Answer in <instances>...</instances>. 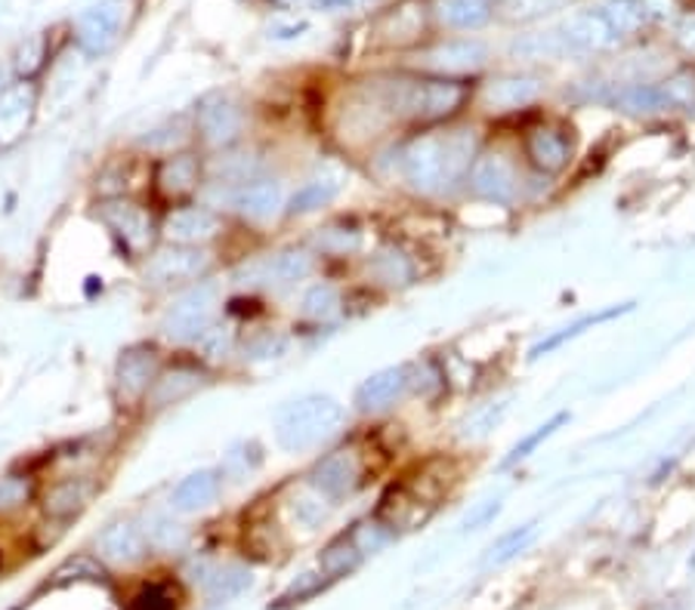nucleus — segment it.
Wrapping results in <instances>:
<instances>
[{"label": "nucleus", "instance_id": "1a4fd4ad", "mask_svg": "<svg viewBox=\"0 0 695 610\" xmlns=\"http://www.w3.org/2000/svg\"><path fill=\"white\" fill-rule=\"evenodd\" d=\"M195 127L210 149H227L244 130L242 105L229 93H208L195 108Z\"/></svg>", "mask_w": 695, "mask_h": 610}, {"label": "nucleus", "instance_id": "9d476101", "mask_svg": "<svg viewBox=\"0 0 695 610\" xmlns=\"http://www.w3.org/2000/svg\"><path fill=\"white\" fill-rule=\"evenodd\" d=\"M210 269V256L201 247H183L171 244L152 256L146 266V281L155 288H174V284H195Z\"/></svg>", "mask_w": 695, "mask_h": 610}, {"label": "nucleus", "instance_id": "a211bd4d", "mask_svg": "<svg viewBox=\"0 0 695 610\" xmlns=\"http://www.w3.org/2000/svg\"><path fill=\"white\" fill-rule=\"evenodd\" d=\"M541 96V84L525 74H501L483 86V102L491 112H520L535 105Z\"/></svg>", "mask_w": 695, "mask_h": 610}, {"label": "nucleus", "instance_id": "f704fd0d", "mask_svg": "<svg viewBox=\"0 0 695 610\" xmlns=\"http://www.w3.org/2000/svg\"><path fill=\"white\" fill-rule=\"evenodd\" d=\"M359 561H362L359 549H356L352 540L344 533L340 540H334L328 549L322 552L318 567H322V574L328 576V579H337V576H347L349 571H356V567H359Z\"/></svg>", "mask_w": 695, "mask_h": 610}, {"label": "nucleus", "instance_id": "864d4df0", "mask_svg": "<svg viewBox=\"0 0 695 610\" xmlns=\"http://www.w3.org/2000/svg\"><path fill=\"white\" fill-rule=\"evenodd\" d=\"M7 93V71H0V96Z\"/></svg>", "mask_w": 695, "mask_h": 610}, {"label": "nucleus", "instance_id": "f8f14e48", "mask_svg": "<svg viewBox=\"0 0 695 610\" xmlns=\"http://www.w3.org/2000/svg\"><path fill=\"white\" fill-rule=\"evenodd\" d=\"M488 62V47L476 37H452L424 52V66L442 78H464Z\"/></svg>", "mask_w": 695, "mask_h": 610}, {"label": "nucleus", "instance_id": "39448f33", "mask_svg": "<svg viewBox=\"0 0 695 610\" xmlns=\"http://www.w3.org/2000/svg\"><path fill=\"white\" fill-rule=\"evenodd\" d=\"M464 183L479 201L510 207L520 195V169L505 152H479L473 157Z\"/></svg>", "mask_w": 695, "mask_h": 610}, {"label": "nucleus", "instance_id": "7c9ffc66", "mask_svg": "<svg viewBox=\"0 0 695 610\" xmlns=\"http://www.w3.org/2000/svg\"><path fill=\"white\" fill-rule=\"evenodd\" d=\"M251 583H254V576L244 564H227V567H220L208 576V595L213 601H232V598L247 593Z\"/></svg>", "mask_w": 695, "mask_h": 610}, {"label": "nucleus", "instance_id": "393cba45", "mask_svg": "<svg viewBox=\"0 0 695 610\" xmlns=\"http://www.w3.org/2000/svg\"><path fill=\"white\" fill-rule=\"evenodd\" d=\"M612 105L627 112V115H656V112L671 108V99H668V93H664L661 84L637 81V84L615 86L612 90Z\"/></svg>", "mask_w": 695, "mask_h": 610}, {"label": "nucleus", "instance_id": "2eb2a0df", "mask_svg": "<svg viewBox=\"0 0 695 610\" xmlns=\"http://www.w3.org/2000/svg\"><path fill=\"white\" fill-rule=\"evenodd\" d=\"M285 207V188L273 176H254L232 191V210L247 222H269Z\"/></svg>", "mask_w": 695, "mask_h": 610}, {"label": "nucleus", "instance_id": "de8ad7c7", "mask_svg": "<svg viewBox=\"0 0 695 610\" xmlns=\"http://www.w3.org/2000/svg\"><path fill=\"white\" fill-rule=\"evenodd\" d=\"M505 410L507 404H488L486 410H479L476 420H473V429H470V438H483V435H488V432L498 425V420L505 417Z\"/></svg>", "mask_w": 695, "mask_h": 610}, {"label": "nucleus", "instance_id": "4468645a", "mask_svg": "<svg viewBox=\"0 0 695 610\" xmlns=\"http://www.w3.org/2000/svg\"><path fill=\"white\" fill-rule=\"evenodd\" d=\"M251 271H254V278L260 284H266V288H297L300 281H306L315 271V254L306 250V247H285V250L260 259Z\"/></svg>", "mask_w": 695, "mask_h": 610}, {"label": "nucleus", "instance_id": "f03ea898", "mask_svg": "<svg viewBox=\"0 0 695 610\" xmlns=\"http://www.w3.org/2000/svg\"><path fill=\"white\" fill-rule=\"evenodd\" d=\"M470 99L464 78H396L381 90V105L396 120L412 124H442L454 118Z\"/></svg>", "mask_w": 695, "mask_h": 610}, {"label": "nucleus", "instance_id": "4c0bfd02", "mask_svg": "<svg viewBox=\"0 0 695 610\" xmlns=\"http://www.w3.org/2000/svg\"><path fill=\"white\" fill-rule=\"evenodd\" d=\"M603 10L609 13V19L615 22V28L630 37V34H637L644 28L649 16H646L644 10V0H606V3H600Z\"/></svg>", "mask_w": 695, "mask_h": 610}, {"label": "nucleus", "instance_id": "2f4dec72", "mask_svg": "<svg viewBox=\"0 0 695 610\" xmlns=\"http://www.w3.org/2000/svg\"><path fill=\"white\" fill-rule=\"evenodd\" d=\"M344 296L334 284H313L300 300V315L310 321H331L334 315H340Z\"/></svg>", "mask_w": 695, "mask_h": 610}, {"label": "nucleus", "instance_id": "b1692460", "mask_svg": "<svg viewBox=\"0 0 695 610\" xmlns=\"http://www.w3.org/2000/svg\"><path fill=\"white\" fill-rule=\"evenodd\" d=\"M105 222L118 232V237H124L130 247H146L149 237H152V220L149 213L130 201H118L105 207Z\"/></svg>", "mask_w": 695, "mask_h": 610}, {"label": "nucleus", "instance_id": "c9c22d12", "mask_svg": "<svg viewBox=\"0 0 695 610\" xmlns=\"http://www.w3.org/2000/svg\"><path fill=\"white\" fill-rule=\"evenodd\" d=\"M347 537L352 540V546L359 549V555H362V559H366V555H374V552H381V549H386L390 542L396 540V533L383 525L381 518H366V521H359V525L349 530Z\"/></svg>", "mask_w": 695, "mask_h": 610}, {"label": "nucleus", "instance_id": "f257e3e1", "mask_svg": "<svg viewBox=\"0 0 695 610\" xmlns=\"http://www.w3.org/2000/svg\"><path fill=\"white\" fill-rule=\"evenodd\" d=\"M473 130H442L415 136L399 152L402 183L417 195H436L467 176L476 157Z\"/></svg>", "mask_w": 695, "mask_h": 610}, {"label": "nucleus", "instance_id": "cd10ccee", "mask_svg": "<svg viewBox=\"0 0 695 610\" xmlns=\"http://www.w3.org/2000/svg\"><path fill=\"white\" fill-rule=\"evenodd\" d=\"M569 420H572V417H569V413L563 410V413H554V417H551L547 423L535 425V429H532L529 435H522V438L517 441L513 447H510V454H507V457L501 459V469H513V466H520V462H525V459H529L532 454H535V450H538L544 441L554 438L556 432H559L563 425L569 423Z\"/></svg>", "mask_w": 695, "mask_h": 610}, {"label": "nucleus", "instance_id": "9b49d317", "mask_svg": "<svg viewBox=\"0 0 695 610\" xmlns=\"http://www.w3.org/2000/svg\"><path fill=\"white\" fill-rule=\"evenodd\" d=\"M127 3L124 0H103L96 7H90L88 13L78 19V44L88 56H103L112 50V44L118 40L124 25Z\"/></svg>", "mask_w": 695, "mask_h": 610}, {"label": "nucleus", "instance_id": "37998d69", "mask_svg": "<svg viewBox=\"0 0 695 610\" xmlns=\"http://www.w3.org/2000/svg\"><path fill=\"white\" fill-rule=\"evenodd\" d=\"M285 352H288V339L281 337V333H273V330L257 333V337L244 345V357L247 361H276Z\"/></svg>", "mask_w": 695, "mask_h": 610}, {"label": "nucleus", "instance_id": "aec40b11", "mask_svg": "<svg viewBox=\"0 0 695 610\" xmlns=\"http://www.w3.org/2000/svg\"><path fill=\"white\" fill-rule=\"evenodd\" d=\"M368 278L390 290H402L417 281V262L402 247L390 244L368 259Z\"/></svg>", "mask_w": 695, "mask_h": 610}, {"label": "nucleus", "instance_id": "6e6552de", "mask_svg": "<svg viewBox=\"0 0 695 610\" xmlns=\"http://www.w3.org/2000/svg\"><path fill=\"white\" fill-rule=\"evenodd\" d=\"M415 386V367L412 364H390V367H381L371 376H366L359 386H356V395H352V407L366 417H378L383 410L396 407L412 391Z\"/></svg>", "mask_w": 695, "mask_h": 610}, {"label": "nucleus", "instance_id": "f3484780", "mask_svg": "<svg viewBox=\"0 0 695 610\" xmlns=\"http://www.w3.org/2000/svg\"><path fill=\"white\" fill-rule=\"evenodd\" d=\"M223 469H195L189 472L171 493V508L174 512H201L217 503V496L223 491Z\"/></svg>", "mask_w": 695, "mask_h": 610}, {"label": "nucleus", "instance_id": "20e7f679", "mask_svg": "<svg viewBox=\"0 0 695 610\" xmlns=\"http://www.w3.org/2000/svg\"><path fill=\"white\" fill-rule=\"evenodd\" d=\"M220 305V288L217 281H195L179 300H176L164 318H161V333L174 342H192L208 324L217 318Z\"/></svg>", "mask_w": 695, "mask_h": 610}, {"label": "nucleus", "instance_id": "a878e982", "mask_svg": "<svg viewBox=\"0 0 695 610\" xmlns=\"http://www.w3.org/2000/svg\"><path fill=\"white\" fill-rule=\"evenodd\" d=\"M436 13L454 32H476L488 25L491 3L488 0H439Z\"/></svg>", "mask_w": 695, "mask_h": 610}, {"label": "nucleus", "instance_id": "6ab92c4d", "mask_svg": "<svg viewBox=\"0 0 695 610\" xmlns=\"http://www.w3.org/2000/svg\"><path fill=\"white\" fill-rule=\"evenodd\" d=\"M146 537L134 521H112L96 537V552L112 564H137L146 555Z\"/></svg>", "mask_w": 695, "mask_h": 610}, {"label": "nucleus", "instance_id": "79ce46f5", "mask_svg": "<svg viewBox=\"0 0 695 610\" xmlns=\"http://www.w3.org/2000/svg\"><path fill=\"white\" fill-rule=\"evenodd\" d=\"M88 503V488L81 481H66L47 496V512L50 515H71Z\"/></svg>", "mask_w": 695, "mask_h": 610}, {"label": "nucleus", "instance_id": "ddd939ff", "mask_svg": "<svg viewBox=\"0 0 695 610\" xmlns=\"http://www.w3.org/2000/svg\"><path fill=\"white\" fill-rule=\"evenodd\" d=\"M522 152L529 157V164L541 173H559L572 161V139L556 124H535L525 130Z\"/></svg>", "mask_w": 695, "mask_h": 610}, {"label": "nucleus", "instance_id": "c756f323", "mask_svg": "<svg viewBox=\"0 0 695 610\" xmlns=\"http://www.w3.org/2000/svg\"><path fill=\"white\" fill-rule=\"evenodd\" d=\"M535 537H538V525H535V521L507 530V533H501V537L486 549V564H507V561H513L535 542Z\"/></svg>", "mask_w": 695, "mask_h": 610}, {"label": "nucleus", "instance_id": "423d86ee", "mask_svg": "<svg viewBox=\"0 0 695 610\" xmlns=\"http://www.w3.org/2000/svg\"><path fill=\"white\" fill-rule=\"evenodd\" d=\"M556 34L563 40V50L572 52V56L609 52L625 44V34L615 28V22L609 19L603 7H591V10L575 13V16H569L556 28Z\"/></svg>", "mask_w": 695, "mask_h": 610}, {"label": "nucleus", "instance_id": "4be33fe9", "mask_svg": "<svg viewBox=\"0 0 695 610\" xmlns=\"http://www.w3.org/2000/svg\"><path fill=\"white\" fill-rule=\"evenodd\" d=\"M627 312H634V303L609 305V308L591 312V315H584V318H578V321L566 324V327H559V330H554L551 337H544L541 342H535V345H532V352H529V357L535 361V357H541V355H551V352H556V349H563L566 342H572V339L584 337V333H588V330H593V327L615 321V318H622V315H627Z\"/></svg>", "mask_w": 695, "mask_h": 610}, {"label": "nucleus", "instance_id": "dca6fc26", "mask_svg": "<svg viewBox=\"0 0 695 610\" xmlns=\"http://www.w3.org/2000/svg\"><path fill=\"white\" fill-rule=\"evenodd\" d=\"M223 232V220L201 203L192 207H179L167 220H164V237L171 244H183V247H201Z\"/></svg>", "mask_w": 695, "mask_h": 610}, {"label": "nucleus", "instance_id": "7ed1b4c3", "mask_svg": "<svg viewBox=\"0 0 695 610\" xmlns=\"http://www.w3.org/2000/svg\"><path fill=\"white\" fill-rule=\"evenodd\" d=\"M347 420V410L337 398L313 391V395H300L294 401L278 407L276 413V441L281 450L288 454H306L315 450L322 441L340 432V425Z\"/></svg>", "mask_w": 695, "mask_h": 610}, {"label": "nucleus", "instance_id": "3c124183", "mask_svg": "<svg viewBox=\"0 0 695 610\" xmlns=\"http://www.w3.org/2000/svg\"><path fill=\"white\" fill-rule=\"evenodd\" d=\"M368 3H374V0H318V7L328 10V13H352V10H362Z\"/></svg>", "mask_w": 695, "mask_h": 610}, {"label": "nucleus", "instance_id": "603ef678", "mask_svg": "<svg viewBox=\"0 0 695 610\" xmlns=\"http://www.w3.org/2000/svg\"><path fill=\"white\" fill-rule=\"evenodd\" d=\"M680 44L686 47L690 52H695V19H686L683 25H680Z\"/></svg>", "mask_w": 695, "mask_h": 610}, {"label": "nucleus", "instance_id": "72a5a7b5", "mask_svg": "<svg viewBox=\"0 0 695 610\" xmlns=\"http://www.w3.org/2000/svg\"><path fill=\"white\" fill-rule=\"evenodd\" d=\"M510 52L520 56V59H559V56H566L556 28H551V32L522 34V37H517V40L510 44Z\"/></svg>", "mask_w": 695, "mask_h": 610}, {"label": "nucleus", "instance_id": "5fc2aeb1", "mask_svg": "<svg viewBox=\"0 0 695 610\" xmlns=\"http://www.w3.org/2000/svg\"><path fill=\"white\" fill-rule=\"evenodd\" d=\"M285 3H297V0H285Z\"/></svg>", "mask_w": 695, "mask_h": 610}, {"label": "nucleus", "instance_id": "c03bdc74", "mask_svg": "<svg viewBox=\"0 0 695 610\" xmlns=\"http://www.w3.org/2000/svg\"><path fill=\"white\" fill-rule=\"evenodd\" d=\"M134 610H176V595L167 586H146L134 598Z\"/></svg>", "mask_w": 695, "mask_h": 610}, {"label": "nucleus", "instance_id": "a19ab883", "mask_svg": "<svg viewBox=\"0 0 695 610\" xmlns=\"http://www.w3.org/2000/svg\"><path fill=\"white\" fill-rule=\"evenodd\" d=\"M142 537H146L149 546H155V549H174V546L186 540V530H183V525H176L174 518H167V515H152Z\"/></svg>", "mask_w": 695, "mask_h": 610}, {"label": "nucleus", "instance_id": "8fccbe9b", "mask_svg": "<svg viewBox=\"0 0 695 610\" xmlns=\"http://www.w3.org/2000/svg\"><path fill=\"white\" fill-rule=\"evenodd\" d=\"M22 500H25V484L19 478L0 481V506H16Z\"/></svg>", "mask_w": 695, "mask_h": 610}, {"label": "nucleus", "instance_id": "ea45409f", "mask_svg": "<svg viewBox=\"0 0 695 610\" xmlns=\"http://www.w3.org/2000/svg\"><path fill=\"white\" fill-rule=\"evenodd\" d=\"M195 389H198V373H189V371L167 373V376H161V379H158L155 401L158 404H171V401H179V398L192 395Z\"/></svg>", "mask_w": 695, "mask_h": 610}, {"label": "nucleus", "instance_id": "e433bc0d", "mask_svg": "<svg viewBox=\"0 0 695 610\" xmlns=\"http://www.w3.org/2000/svg\"><path fill=\"white\" fill-rule=\"evenodd\" d=\"M291 512H294V518L306 527V530H315V527L325 525V518H328L331 512V500H325V496L318 491H313V488H306V491L297 493L294 500H291Z\"/></svg>", "mask_w": 695, "mask_h": 610}, {"label": "nucleus", "instance_id": "bb28decb", "mask_svg": "<svg viewBox=\"0 0 695 610\" xmlns=\"http://www.w3.org/2000/svg\"><path fill=\"white\" fill-rule=\"evenodd\" d=\"M337 195H340V183L334 176H315V179L297 188L291 201L285 203V210H288V216H306V213L328 207Z\"/></svg>", "mask_w": 695, "mask_h": 610}, {"label": "nucleus", "instance_id": "a18cd8bd", "mask_svg": "<svg viewBox=\"0 0 695 610\" xmlns=\"http://www.w3.org/2000/svg\"><path fill=\"white\" fill-rule=\"evenodd\" d=\"M44 37H32L28 44H22V50L16 52V68L19 74H35L37 68L44 66Z\"/></svg>", "mask_w": 695, "mask_h": 610}, {"label": "nucleus", "instance_id": "49530a36", "mask_svg": "<svg viewBox=\"0 0 695 610\" xmlns=\"http://www.w3.org/2000/svg\"><path fill=\"white\" fill-rule=\"evenodd\" d=\"M247 454V444H244L242 450H232L227 459V466H223V474L232 472V474H239V478H247V474L254 472L257 466H260V447H254L251 450V457H244Z\"/></svg>", "mask_w": 695, "mask_h": 610}, {"label": "nucleus", "instance_id": "58836bf2", "mask_svg": "<svg viewBox=\"0 0 695 610\" xmlns=\"http://www.w3.org/2000/svg\"><path fill=\"white\" fill-rule=\"evenodd\" d=\"M315 247H318L322 254H334V256L356 254V250L362 247V232H359V228H352V225H340V228L328 225L325 232H318V235H315Z\"/></svg>", "mask_w": 695, "mask_h": 610}, {"label": "nucleus", "instance_id": "09e8293b", "mask_svg": "<svg viewBox=\"0 0 695 610\" xmlns=\"http://www.w3.org/2000/svg\"><path fill=\"white\" fill-rule=\"evenodd\" d=\"M498 512H501V503H498V500H488V503H483V506L476 508L473 515H467L461 527H464V530H479V527H486Z\"/></svg>", "mask_w": 695, "mask_h": 610}, {"label": "nucleus", "instance_id": "5701e85b", "mask_svg": "<svg viewBox=\"0 0 695 610\" xmlns=\"http://www.w3.org/2000/svg\"><path fill=\"white\" fill-rule=\"evenodd\" d=\"M201 183V164L195 154H171L161 161L158 167V188L167 195V198H179V195H189Z\"/></svg>", "mask_w": 695, "mask_h": 610}, {"label": "nucleus", "instance_id": "473e14b6", "mask_svg": "<svg viewBox=\"0 0 695 610\" xmlns=\"http://www.w3.org/2000/svg\"><path fill=\"white\" fill-rule=\"evenodd\" d=\"M424 28V10L417 7V3H399L390 16L383 19V34H386V40H393V44H408V40H415L417 34Z\"/></svg>", "mask_w": 695, "mask_h": 610}, {"label": "nucleus", "instance_id": "0eeeda50", "mask_svg": "<svg viewBox=\"0 0 695 610\" xmlns=\"http://www.w3.org/2000/svg\"><path fill=\"white\" fill-rule=\"evenodd\" d=\"M362 474H366L362 454L356 447H337V450H331L322 459H315L306 484L334 503V500H347V496L359 491Z\"/></svg>", "mask_w": 695, "mask_h": 610}, {"label": "nucleus", "instance_id": "412c9836", "mask_svg": "<svg viewBox=\"0 0 695 610\" xmlns=\"http://www.w3.org/2000/svg\"><path fill=\"white\" fill-rule=\"evenodd\" d=\"M155 373V352L146 349V345H134V349H127V352H121V357H118V373H115V376H118V389H121V395H127V398H139V395H146V391L152 389Z\"/></svg>", "mask_w": 695, "mask_h": 610}, {"label": "nucleus", "instance_id": "c85d7f7f", "mask_svg": "<svg viewBox=\"0 0 695 610\" xmlns=\"http://www.w3.org/2000/svg\"><path fill=\"white\" fill-rule=\"evenodd\" d=\"M192 345H195V352L205 357V361H227L235 352L239 337H235V327L232 324L213 321L198 337L192 339Z\"/></svg>", "mask_w": 695, "mask_h": 610}]
</instances>
